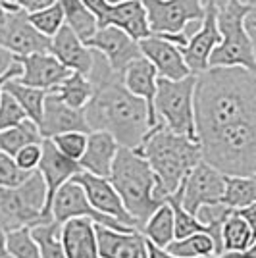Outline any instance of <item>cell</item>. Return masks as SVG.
Here are the masks:
<instances>
[{"mask_svg":"<svg viewBox=\"0 0 256 258\" xmlns=\"http://www.w3.org/2000/svg\"><path fill=\"white\" fill-rule=\"evenodd\" d=\"M222 250L246 252L256 245V205L235 210L222 226Z\"/></svg>","mask_w":256,"mask_h":258,"instance_id":"obj_22","label":"cell"},{"mask_svg":"<svg viewBox=\"0 0 256 258\" xmlns=\"http://www.w3.org/2000/svg\"><path fill=\"white\" fill-rule=\"evenodd\" d=\"M41 149H43V154L37 166V173L43 177L44 187H46V214L50 216V205H52L56 191L64 183L72 181L77 173H81V166L77 162L66 158L62 152H58L50 139H43Z\"/></svg>","mask_w":256,"mask_h":258,"instance_id":"obj_16","label":"cell"},{"mask_svg":"<svg viewBox=\"0 0 256 258\" xmlns=\"http://www.w3.org/2000/svg\"><path fill=\"white\" fill-rule=\"evenodd\" d=\"M164 250L171 256L177 258H204L220 254L214 239L208 233H193V235L185 237V239L171 241Z\"/></svg>","mask_w":256,"mask_h":258,"instance_id":"obj_32","label":"cell"},{"mask_svg":"<svg viewBox=\"0 0 256 258\" xmlns=\"http://www.w3.org/2000/svg\"><path fill=\"white\" fill-rule=\"evenodd\" d=\"M4 93L10 95V97L20 104V108L25 112L27 119H31L33 123H37V125L41 123L44 97H46L44 91H39V89L23 85L18 79H8V81L4 83Z\"/></svg>","mask_w":256,"mask_h":258,"instance_id":"obj_29","label":"cell"},{"mask_svg":"<svg viewBox=\"0 0 256 258\" xmlns=\"http://www.w3.org/2000/svg\"><path fill=\"white\" fill-rule=\"evenodd\" d=\"M106 25L121 29L125 35H129L137 43L150 37L149 23H147V12H145V6H143L141 0L108 6L104 22H102L100 27H106Z\"/></svg>","mask_w":256,"mask_h":258,"instance_id":"obj_26","label":"cell"},{"mask_svg":"<svg viewBox=\"0 0 256 258\" xmlns=\"http://www.w3.org/2000/svg\"><path fill=\"white\" fill-rule=\"evenodd\" d=\"M4 2H10V0H4Z\"/></svg>","mask_w":256,"mask_h":258,"instance_id":"obj_53","label":"cell"},{"mask_svg":"<svg viewBox=\"0 0 256 258\" xmlns=\"http://www.w3.org/2000/svg\"><path fill=\"white\" fill-rule=\"evenodd\" d=\"M22 66V76L18 81L44 93H52L72 72L66 70L50 52L31 54L25 58H16Z\"/></svg>","mask_w":256,"mask_h":258,"instance_id":"obj_18","label":"cell"},{"mask_svg":"<svg viewBox=\"0 0 256 258\" xmlns=\"http://www.w3.org/2000/svg\"><path fill=\"white\" fill-rule=\"evenodd\" d=\"M108 181L112 183L121 205L137 224L139 231L150 218V214L160 205H164L154 197L156 179L150 166L143 156H139L131 149H123V147L117 149Z\"/></svg>","mask_w":256,"mask_h":258,"instance_id":"obj_4","label":"cell"},{"mask_svg":"<svg viewBox=\"0 0 256 258\" xmlns=\"http://www.w3.org/2000/svg\"><path fill=\"white\" fill-rule=\"evenodd\" d=\"M6 256L8 258H41L31 227H22L6 233Z\"/></svg>","mask_w":256,"mask_h":258,"instance_id":"obj_36","label":"cell"},{"mask_svg":"<svg viewBox=\"0 0 256 258\" xmlns=\"http://www.w3.org/2000/svg\"><path fill=\"white\" fill-rule=\"evenodd\" d=\"M193 91H195V76L185 77L181 81H170L162 77L156 79V97H154L156 121L166 129H170L171 133L189 139H195Z\"/></svg>","mask_w":256,"mask_h":258,"instance_id":"obj_8","label":"cell"},{"mask_svg":"<svg viewBox=\"0 0 256 258\" xmlns=\"http://www.w3.org/2000/svg\"><path fill=\"white\" fill-rule=\"evenodd\" d=\"M41 154H43V149H41V143L37 145H27L23 147L22 151L14 156V162L16 166L25 173H33L37 172V166L41 162Z\"/></svg>","mask_w":256,"mask_h":258,"instance_id":"obj_41","label":"cell"},{"mask_svg":"<svg viewBox=\"0 0 256 258\" xmlns=\"http://www.w3.org/2000/svg\"><path fill=\"white\" fill-rule=\"evenodd\" d=\"M87 79L93 87L91 98L83 108L89 133H108L117 147L135 151L152 129L147 104L129 93L121 83V76L114 74L96 50H93V68Z\"/></svg>","mask_w":256,"mask_h":258,"instance_id":"obj_1","label":"cell"},{"mask_svg":"<svg viewBox=\"0 0 256 258\" xmlns=\"http://www.w3.org/2000/svg\"><path fill=\"white\" fill-rule=\"evenodd\" d=\"M117 149H119L117 143L108 133L91 131L87 135L85 152H83V156L79 158L77 164L81 166V172H87L91 173V175H96V177L108 179Z\"/></svg>","mask_w":256,"mask_h":258,"instance_id":"obj_25","label":"cell"},{"mask_svg":"<svg viewBox=\"0 0 256 258\" xmlns=\"http://www.w3.org/2000/svg\"><path fill=\"white\" fill-rule=\"evenodd\" d=\"M87 135L89 133H81V131H70V133H62L52 137V145L58 149V152H62L66 158L74 162H79V158L83 156L87 147Z\"/></svg>","mask_w":256,"mask_h":258,"instance_id":"obj_38","label":"cell"},{"mask_svg":"<svg viewBox=\"0 0 256 258\" xmlns=\"http://www.w3.org/2000/svg\"><path fill=\"white\" fill-rule=\"evenodd\" d=\"M10 2H12V0H10Z\"/></svg>","mask_w":256,"mask_h":258,"instance_id":"obj_54","label":"cell"},{"mask_svg":"<svg viewBox=\"0 0 256 258\" xmlns=\"http://www.w3.org/2000/svg\"><path fill=\"white\" fill-rule=\"evenodd\" d=\"M141 235L156 248H166L173 241V214L168 203L160 205L145 222Z\"/></svg>","mask_w":256,"mask_h":258,"instance_id":"obj_27","label":"cell"},{"mask_svg":"<svg viewBox=\"0 0 256 258\" xmlns=\"http://www.w3.org/2000/svg\"><path fill=\"white\" fill-rule=\"evenodd\" d=\"M110 6H116V4H123V2H133V0H106ZM143 2V0H141Z\"/></svg>","mask_w":256,"mask_h":258,"instance_id":"obj_50","label":"cell"},{"mask_svg":"<svg viewBox=\"0 0 256 258\" xmlns=\"http://www.w3.org/2000/svg\"><path fill=\"white\" fill-rule=\"evenodd\" d=\"M135 152L147 160L154 173V197L160 203H166V199L181 187L183 179L201 162V149L197 141L175 135L162 123L149 129Z\"/></svg>","mask_w":256,"mask_h":258,"instance_id":"obj_3","label":"cell"},{"mask_svg":"<svg viewBox=\"0 0 256 258\" xmlns=\"http://www.w3.org/2000/svg\"><path fill=\"white\" fill-rule=\"evenodd\" d=\"M243 4H246V6H256V0H241Z\"/></svg>","mask_w":256,"mask_h":258,"instance_id":"obj_52","label":"cell"},{"mask_svg":"<svg viewBox=\"0 0 256 258\" xmlns=\"http://www.w3.org/2000/svg\"><path fill=\"white\" fill-rule=\"evenodd\" d=\"M216 14L218 8L214 6L212 0L206 2L204 8V20L201 29L193 35L187 41L185 46L179 48L185 66L189 68L191 76H199L204 70H208V58L212 50L220 43V33H218V25H216Z\"/></svg>","mask_w":256,"mask_h":258,"instance_id":"obj_15","label":"cell"},{"mask_svg":"<svg viewBox=\"0 0 256 258\" xmlns=\"http://www.w3.org/2000/svg\"><path fill=\"white\" fill-rule=\"evenodd\" d=\"M43 143L39 125L33 123L31 119H23L20 125L10 129L0 131V152L8 154V156H16L27 145H37Z\"/></svg>","mask_w":256,"mask_h":258,"instance_id":"obj_30","label":"cell"},{"mask_svg":"<svg viewBox=\"0 0 256 258\" xmlns=\"http://www.w3.org/2000/svg\"><path fill=\"white\" fill-rule=\"evenodd\" d=\"M166 203L170 205L171 214H173V241L177 239H185V237L193 235V233H208V229L195 218V216L187 214L179 205V189L173 195L166 199ZM210 235V233H208Z\"/></svg>","mask_w":256,"mask_h":258,"instance_id":"obj_35","label":"cell"},{"mask_svg":"<svg viewBox=\"0 0 256 258\" xmlns=\"http://www.w3.org/2000/svg\"><path fill=\"white\" fill-rule=\"evenodd\" d=\"M27 18H29L33 27L41 35H44L46 39H52L54 35L66 25L64 14H62L58 4H52V6H48L41 12H35V14H27Z\"/></svg>","mask_w":256,"mask_h":258,"instance_id":"obj_37","label":"cell"},{"mask_svg":"<svg viewBox=\"0 0 256 258\" xmlns=\"http://www.w3.org/2000/svg\"><path fill=\"white\" fill-rule=\"evenodd\" d=\"M48 52L52 54L66 70H70L74 74H81L87 77L93 68V50L68 25H64L50 39Z\"/></svg>","mask_w":256,"mask_h":258,"instance_id":"obj_21","label":"cell"},{"mask_svg":"<svg viewBox=\"0 0 256 258\" xmlns=\"http://www.w3.org/2000/svg\"><path fill=\"white\" fill-rule=\"evenodd\" d=\"M39 131L43 139H52L56 135L70 133V131H81L89 133L83 110H75L64 104L60 98L46 93L43 104V118L39 123Z\"/></svg>","mask_w":256,"mask_h":258,"instance_id":"obj_19","label":"cell"},{"mask_svg":"<svg viewBox=\"0 0 256 258\" xmlns=\"http://www.w3.org/2000/svg\"><path fill=\"white\" fill-rule=\"evenodd\" d=\"M225 175L203 160L193 168L179 187V205L187 214L195 216L199 208L222 203Z\"/></svg>","mask_w":256,"mask_h":258,"instance_id":"obj_10","label":"cell"},{"mask_svg":"<svg viewBox=\"0 0 256 258\" xmlns=\"http://www.w3.org/2000/svg\"><path fill=\"white\" fill-rule=\"evenodd\" d=\"M29 177V173L22 172L12 156L0 152V189H14L22 185Z\"/></svg>","mask_w":256,"mask_h":258,"instance_id":"obj_39","label":"cell"},{"mask_svg":"<svg viewBox=\"0 0 256 258\" xmlns=\"http://www.w3.org/2000/svg\"><path fill=\"white\" fill-rule=\"evenodd\" d=\"M0 48L8 50L16 58H25L31 54H43L50 50V39L37 31L31 25L27 14L18 6L8 12L0 25Z\"/></svg>","mask_w":256,"mask_h":258,"instance_id":"obj_11","label":"cell"},{"mask_svg":"<svg viewBox=\"0 0 256 258\" xmlns=\"http://www.w3.org/2000/svg\"><path fill=\"white\" fill-rule=\"evenodd\" d=\"M56 4L60 6V10L64 14L66 25H68L83 43H87V41L96 33V29H98L95 16L83 6L81 0H56Z\"/></svg>","mask_w":256,"mask_h":258,"instance_id":"obj_28","label":"cell"},{"mask_svg":"<svg viewBox=\"0 0 256 258\" xmlns=\"http://www.w3.org/2000/svg\"><path fill=\"white\" fill-rule=\"evenodd\" d=\"M139 48L143 58L149 60L162 79L181 81L191 76L177 44L170 43L162 37H156V35H150L147 39L139 41Z\"/></svg>","mask_w":256,"mask_h":258,"instance_id":"obj_17","label":"cell"},{"mask_svg":"<svg viewBox=\"0 0 256 258\" xmlns=\"http://www.w3.org/2000/svg\"><path fill=\"white\" fill-rule=\"evenodd\" d=\"M12 2L25 14H35V12H41L56 4V0H12Z\"/></svg>","mask_w":256,"mask_h":258,"instance_id":"obj_44","label":"cell"},{"mask_svg":"<svg viewBox=\"0 0 256 258\" xmlns=\"http://www.w3.org/2000/svg\"><path fill=\"white\" fill-rule=\"evenodd\" d=\"M14 62H16V56L10 54L8 50H4V48H0V77L10 70Z\"/></svg>","mask_w":256,"mask_h":258,"instance_id":"obj_47","label":"cell"},{"mask_svg":"<svg viewBox=\"0 0 256 258\" xmlns=\"http://www.w3.org/2000/svg\"><path fill=\"white\" fill-rule=\"evenodd\" d=\"M72 181H75L83 189L89 205L93 206L98 214L108 216V218L119 222L121 226L139 231L137 224L133 222V218H131V216L127 214V210L123 208L119 197H117V193L114 191V187H112V183L108 181V179L96 177V175H91V173H87V172H81V173H77Z\"/></svg>","mask_w":256,"mask_h":258,"instance_id":"obj_14","label":"cell"},{"mask_svg":"<svg viewBox=\"0 0 256 258\" xmlns=\"http://www.w3.org/2000/svg\"><path fill=\"white\" fill-rule=\"evenodd\" d=\"M50 216L56 224H64L68 220H74V218H87L91 222H95L96 226L108 227V229H116V231H129V227L121 226L119 222L108 218V216L98 214L93 206L89 205L83 189L77 185L75 181L64 183L52 199V205H50Z\"/></svg>","mask_w":256,"mask_h":258,"instance_id":"obj_12","label":"cell"},{"mask_svg":"<svg viewBox=\"0 0 256 258\" xmlns=\"http://www.w3.org/2000/svg\"><path fill=\"white\" fill-rule=\"evenodd\" d=\"M206 2L208 0H143L150 35H181L189 23L203 22Z\"/></svg>","mask_w":256,"mask_h":258,"instance_id":"obj_9","label":"cell"},{"mask_svg":"<svg viewBox=\"0 0 256 258\" xmlns=\"http://www.w3.org/2000/svg\"><path fill=\"white\" fill-rule=\"evenodd\" d=\"M195 139L220 129L256 121V76L245 68H208L195 76Z\"/></svg>","mask_w":256,"mask_h":258,"instance_id":"obj_2","label":"cell"},{"mask_svg":"<svg viewBox=\"0 0 256 258\" xmlns=\"http://www.w3.org/2000/svg\"><path fill=\"white\" fill-rule=\"evenodd\" d=\"M0 258H8L6 256V233L0 229Z\"/></svg>","mask_w":256,"mask_h":258,"instance_id":"obj_49","label":"cell"},{"mask_svg":"<svg viewBox=\"0 0 256 258\" xmlns=\"http://www.w3.org/2000/svg\"><path fill=\"white\" fill-rule=\"evenodd\" d=\"M156 79H158V74L156 70L152 68L149 60H145L143 56L133 60L131 64L123 70L121 74V83L127 89L133 97L141 98L145 104H147V110H149V119L150 125L156 127L158 121H156V116H154V97H156Z\"/></svg>","mask_w":256,"mask_h":258,"instance_id":"obj_23","label":"cell"},{"mask_svg":"<svg viewBox=\"0 0 256 258\" xmlns=\"http://www.w3.org/2000/svg\"><path fill=\"white\" fill-rule=\"evenodd\" d=\"M95 233L100 258H149L147 239L141 231H116L95 224Z\"/></svg>","mask_w":256,"mask_h":258,"instance_id":"obj_20","label":"cell"},{"mask_svg":"<svg viewBox=\"0 0 256 258\" xmlns=\"http://www.w3.org/2000/svg\"><path fill=\"white\" fill-rule=\"evenodd\" d=\"M23 119H27V116L20 108V104L10 95L2 93V97H0V131L16 127V125L22 123Z\"/></svg>","mask_w":256,"mask_h":258,"instance_id":"obj_40","label":"cell"},{"mask_svg":"<svg viewBox=\"0 0 256 258\" xmlns=\"http://www.w3.org/2000/svg\"><path fill=\"white\" fill-rule=\"evenodd\" d=\"M222 205L231 210H241L256 205V177L225 175Z\"/></svg>","mask_w":256,"mask_h":258,"instance_id":"obj_31","label":"cell"},{"mask_svg":"<svg viewBox=\"0 0 256 258\" xmlns=\"http://www.w3.org/2000/svg\"><path fill=\"white\" fill-rule=\"evenodd\" d=\"M52 220L46 214V187L37 172L14 187L0 189V229L10 233L22 227L39 226Z\"/></svg>","mask_w":256,"mask_h":258,"instance_id":"obj_7","label":"cell"},{"mask_svg":"<svg viewBox=\"0 0 256 258\" xmlns=\"http://www.w3.org/2000/svg\"><path fill=\"white\" fill-rule=\"evenodd\" d=\"M256 6H246L241 0H227L216 14V25L220 33V43L208 58V68H245L256 70L254 43L243 29V18Z\"/></svg>","mask_w":256,"mask_h":258,"instance_id":"obj_6","label":"cell"},{"mask_svg":"<svg viewBox=\"0 0 256 258\" xmlns=\"http://www.w3.org/2000/svg\"><path fill=\"white\" fill-rule=\"evenodd\" d=\"M87 46L93 48L96 52L102 54V58L108 62L110 70L114 74H123V70L127 68L133 60L141 58V48L139 43L133 41L129 35L117 29V27H112V25H106V27H98L96 33L87 41Z\"/></svg>","mask_w":256,"mask_h":258,"instance_id":"obj_13","label":"cell"},{"mask_svg":"<svg viewBox=\"0 0 256 258\" xmlns=\"http://www.w3.org/2000/svg\"><path fill=\"white\" fill-rule=\"evenodd\" d=\"M81 2H83V6H85L87 10L95 16L96 25L100 27L102 22H104V16H106L108 6H110V4H108L106 0H81Z\"/></svg>","mask_w":256,"mask_h":258,"instance_id":"obj_43","label":"cell"},{"mask_svg":"<svg viewBox=\"0 0 256 258\" xmlns=\"http://www.w3.org/2000/svg\"><path fill=\"white\" fill-rule=\"evenodd\" d=\"M91 93H93V87L89 83V79L81 74H74V72L52 91V95H56L64 104L75 108V110L85 108V104L91 98Z\"/></svg>","mask_w":256,"mask_h":258,"instance_id":"obj_33","label":"cell"},{"mask_svg":"<svg viewBox=\"0 0 256 258\" xmlns=\"http://www.w3.org/2000/svg\"><path fill=\"white\" fill-rule=\"evenodd\" d=\"M201 160L224 175L256 177V121H241L197 141Z\"/></svg>","mask_w":256,"mask_h":258,"instance_id":"obj_5","label":"cell"},{"mask_svg":"<svg viewBox=\"0 0 256 258\" xmlns=\"http://www.w3.org/2000/svg\"><path fill=\"white\" fill-rule=\"evenodd\" d=\"M33 239L37 241L41 258H66L62 245H60V224L54 220L43 222L31 227Z\"/></svg>","mask_w":256,"mask_h":258,"instance_id":"obj_34","label":"cell"},{"mask_svg":"<svg viewBox=\"0 0 256 258\" xmlns=\"http://www.w3.org/2000/svg\"><path fill=\"white\" fill-rule=\"evenodd\" d=\"M22 76V66H20V62L16 60L14 64H12V68L4 74V76L0 77V97H2V93H4V83L8 81V79H18V77Z\"/></svg>","mask_w":256,"mask_h":258,"instance_id":"obj_46","label":"cell"},{"mask_svg":"<svg viewBox=\"0 0 256 258\" xmlns=\"http://www.w3.org/2000/svg\"><path fill=\"white\" fill-rule=\"evenodd\" d=\"M60 245L66 258H100L95 222L87 218H74L60 226Z\"/></svg>","mask_w":256,"mask_h":258,"instance_id":"obj_24","label":"cell"},{"mask_svg":"<svg viewBox=\"0 0 256 258\" xmlns=\"http://www.w3.org/2000/svg\"><path fill=\"white\" fill-rule=\"evenodd\" d=\"M147 250H149V258H177L168 254L164 248H156L147 241ZM204 258H256V248H248L246 252H224V254H214V256H204Z\"/></svg>","mask_w":256,"mask_h":258,"instance_id":"obj_42","label":"cell"},{"mask_svg":"<svg viewBox=\"0 0 256 258\" xmlns=\"http://www.w3.org/2000/svg\"><path fill=\"white\" fill-rule=\"evenodd\" d=\"M14 8H16V4H14V2H4V0H0V25H2V22L6 20L8 12L14 10Z\"/></svg>","mask_w":256,"mask_h":258,"instance_id":"obj_48","label":"cell"},{"mask_svg":"<svg viewBox=\"0 0 256 258\" xmlns=\"http://www.w3.org/2000/svg\"><path fill=\"white\" fill-rule=\"evenodd\" d=\"M243 29H245L246 37L256 44V8L248 10L243 18Z\"/></svg>","mask_w":256,"mask_h":258,"instance_id":"obj_45","label":"cell"},{"mask_svg":"<svg viewBox=\"0 0 256 258\" xmlns=\"http://www.w3.org/2000/svg\"><path fill=\"white\" fill-rule=\"evenodd\" d=\"M212 2H214V6H216L218 10H220L222 6H225V4H227V0H212Z\"/></svg>","mask_w":256,"mask_h":258,"instance_id":"obj_51","label":"cell"}]
</instances>
